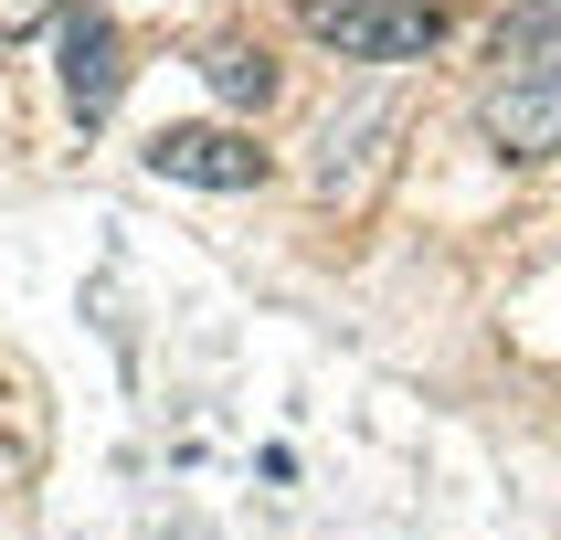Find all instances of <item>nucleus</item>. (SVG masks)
Returning a JSON list of instances; mask_svg holds the SVG:
<instances>
[{"mask_svg": "<svg viewBox=\"0 0 561 540\" xmlns=\"http://www.w3.org/2000/svg\"><path fill=\"white\" fill-rule=\"evenodd\" d=\"M117 95H127V43H117V22L85 0V11H64V106H75L85 127H106Z\"/></svg>", "mask_w": 561, "mask_h": 540, "instance_id": "3", "label": "nucleus"}, {"mask_svg": "<svg viewBox=\"0 0 561 540\" xmlns=\"http://www.w3.org/2000/svg\"><path fill=\"white\" fill-rule=\"evenodd\" d=\"M297 22L350 64H413L445 43V0H297Z\"/></svg>", "mask_w": 561, "mask_h": 540, "instance_id": "2", "label": "nucleus"}, {"mask_svg": "<svg viewBox=\"0 0 561 540\" xmlns=\"http://www.w3.org/2000/svg\"><path fill=\"white\" fill-rule=\"evenodd\" d=\"M202 74H213L222 106H265V95H276V64L254 54V43H213V54H202Z\"/></svg>", "mask_w": 561, "mask_h": 540, "instance_id": "5", "label": "nucleus"}, {"mask_svg": "<svg viewBox=\"0 0 561 540\" xmlns=\"http://www.w3.org/2000/svg\"><path fill=\"white\" fill-rule=\"evenodd\" d=\"M54 11H64V0H0V43H32Z\"/></svg>", "mask_w": 561, "mask_h": 540, "instance_id": "6", "label": "nucleus"}, {"mask_svg": "<svg viewBox=\"0 0 561 540\" xmlns=\"http://www.w3.org/2000/svg\"><path fill=\"white\" fill-rule=\"evenodd\" d=\"M551 22H561V0H519V11H508L499 32H551Z\"/></svg>", "mask_w": 561, "mask_h": 540, "instance_id": "7", "label": "nucleus"}, {"mask_svg": "<svg viewBox=\"0 0 561 540\" xmlns=\"http://www.w3.org/2000/svg\"><path fill=\"white\" fill-rule=\"evenodd\" d=\"M149 170L159 181H191V191H254L265 181V149H254L244 127H159Z\"/></svg>", "mask_w": 561, "mask_h": 540, "instance_id": "4", "label": "nucleus"}, {"mask_svg": "<svg viewBox=\"0 0 561 540\" xmlns=\"http://www.w3.org/2000/svg\"><path fill=\"white\" fill-rule=\"evenodd\" d=\"M488 149L499 159H551L561 149V22L551 32H499V74H488Z\"/></svg>", "mask_w": 561, "mask_h": 540, "instance_id": "1", "label": "nucleus"}]
</instances>
